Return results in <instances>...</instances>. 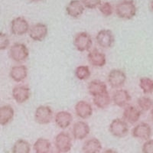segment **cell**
<instances>
[{"label":"cell","instance_id":"cell-12","mask_svg":"<svg viewBox=\"0 0 153 153\" xmlns=\"http://www.w3.org/2000/svg\"><path fill=\"white\" fill-rule=\"evenodd\" d=\"M152 128L146 123H140L133 127L132 130V136L134 138L142 140H149L152 136Z\"/></svg>","mask_w":153,"mask_h":153},{"label":"cell","instance_id":"cell-35","mask_svg":"<svg viewBox=\"0 0 153 153\" xmlns=\"http://www.w3.org/2000/svg\"><path fill=\"white\" fill-rule=\"evenodd\" d=\"M150 117H151L152 121L153 122V107L151 109V112H150Z\"/></svg>","mask_w":153,"mask_h":153},{"label":"cell","instance_id":"cell-37","mask_svg":"<svg viewBox=\"0 0 153 153\" xmlns=\"http://www.w3.org/2000/svg\"><path fill=\"white\" fill-rule=\"evenodd\" d=\"M151 9H152V10L153 11V0L151 2Z\"/></svg>","mask_w":153,"mask_h":153},{"label":"cell","instance_id":"cell-9","mask_svg":"<svg viewBox=\"0 0 153 153\" xmlns=\"http://www.w3.org/2000/svg\"><path fill=\"white\" fill-rule=\"evenodd\" d=\"M48 33V28L44 23H36L30 27L28 35L35 42H42L46 38Z\"/></svg>","mask_w":153,"mask_h":153},{"label":"cell","instance_id":"cell-36","mask_svg":"<svg viewBox=\"0 0 153 153\" xmlns=\"http://www.w3.org/2000/svg\"><path fill=\"white\" fill-rule=\"evenodd\" d=\"M31 1H32V2H40V1H42V0H31Z\"/></svg>","mask_w":153,"mask_h":153},{"label":"cell","instance_id":"cell-25","mask_svg":"<svg viewBox=\"0 0 153 153\" xmlns=\"http://www.w3.org/2000/svg\"><path fill=\"white\" fill-rule=\"evenodd\" d=\"M111 101L112 100L110 94H109V92L100 94V95L93 97V102H94V105L101 110L107 108L111 103Z\"/></svg>","mask_w":153,"mask_h":153},{"label":"cell","instance_id":"cell-10","mask_svg":"<svg viewBox=\"0 0 153 153\" xmlns=\"http://www.w3.org/2000/svg\"><path fill=\"white\" fill-rule=\"evenodd\" d=\"M96 41L98 45L103 48H110L115 42V37L111 30L102 29L98 31L96 36Z\"/></svg>","mask_w":153,"mask_h":153},{"label":"cell","instance_id":"cell-29","mask_svg":"<svg viewBox=\"0 0 153 153\" xmlns=\"http://www.w3.org/2000/svg\"><path fill=\"white\" fill-rule=\"evenodd\" d=\"M137 104L139 109L141 111H149L153 107V100L149 97L143 96L137 100Z\"/></svg>","mask_w":153,"mask_h":153},{"label":"cell","instance_id":"cell-30","mask_svg":"<svg viewBox=\"0 0 153 153\" xmlns=\"http://www.w3.org/2000/svg\"><path fill=\"white\" fill-rule=\"evenodd\" d=\"M99 11L105 17H109L113 13V7L110 2H105L99 5Z\"/></svg>","mask_w":153,"mask_h":153},{"label":"cell","instance_id":"cell-17","mask_svg":"<svg viewBox=\"0 0 153 153\" xmlns=\"http://www.w3.org/2000/svg\"><path fill=\"white\" fill-rule=\"evenodd\" d=\"M74 110L76 116L82 120L90 118L94 112L91 103L85 100L78 101L75 105Z\"/></svg>","mask_w":153,"mask_h":153},{"label":"cell","instance_id":"cell-15","mask_svg":"<svg viewBox=\"0 0 153 153\" xmlns=\"http://www.w3.org/2000/svg\"><path fill=\"white\" fill-rule=\"evenodd\" d=\"M87 60L92 66L96 68H102L106 64V54L97 48L89 51L87 54Z\"/></svg>","mask_w":153,"mask_h":153},{"label":"cell","instance_id":"cell-27","mask_svg":"<svg viewBox=\"0 0 153 153\" xmlns=\"http://www.w3.org/2000/svg\"><path fill=\"white\" fill-rule=\"evenodd\" d=\"M139 86L144 94H150L153 93V80L149 77H141L139 79Z\"/></svg>","mask_w":153,"mask_h":153},{"label":"cell","instance_id":"cell-14","mask_svg":"<svg viewBox=\"0 0 153 153\" xmlns=\"http://www.w3.org/2000/svg\"><path fill=\"white\" fill-rule=\"evenodd\" d=\"M91 128L88 124L84 121H77L75 123L72 128V135L76 140H83L89 136Z\"/></svg>","mask_w":153,"mask_h":153},{"label":"cell","instance_id":"cell-3","mask_svg":"<svg viewBox=\"0 0 153 153\" xmlns=\"http://www.w3.org/2000/svg\"><path fill=\"white\" fill-rule=\"evenodd\" d=\"M74 45L80 52L88 51L93 45V40L90 34L86 31H80L76 34L74 38Z\"/></svg>","mask_w":153,"mask_h":153},{"label":"cell","instance_id":"cell-28","mask_svg":"<svg viewBox=\"0 0 153 153\" xmlns=\"http://www.w3.org/2000/svg\"><path fill=\"white\" fill-rule=\"evenodd\" d=\"M74 75L78 80H86L90 78V76H91V70L87 65H80L75 69Z\"/></svg>","mask_w":153,"mask_h":153},{"label":"cell","instance_id":"cell-11","mask_svg":"<svg viewBox=\"0 0 153 153\" xmlns=\"http://www.w3.org/2000/svg\"><path fill=\"white\" fill-rule=\"evenodd\" d=\"M12 97L16 103L22 104L29 100L31 91L28 87L25 85H18L13 87L12 91Z\"/></svg>","mask_w":153,"mask_h":153},{"label":"cell","instance_id":"cell-23","mask_svg":"<svg viewBox=\"0 0 153 153\" xmlns=\"http://www.w3.org/2000/svg\"><path fill=\"white\" fill-rule=\"evenodd\" d=\"M15 110L10 105L0 106V126H6L13 120Z\"/></svg>","mask_w":153,"mask_h":153},{"label":"cell","instance_id":"cell-33","mask_svg":"<svg viewBox=\"0 0 153 153\" xmlns=\"http://www.w3.org/2000/svg\"><path fill=\"white\" fill-rule=\"evenodd\" d=\"M143 153H153V139L146 140L142 147Z\"/></svg>","mask_w":153,"mask_h":153},{"label":"cell","instance_id":"cell-4","mask_svg":"<svg viewBox=\"0 0 153 153\" xmlns=\"http://www.w3.org/2000/svg\"><path fill=\"white\" fill-rule=\"evenodd\" d=\"M109 131L116 138H123L129 133V126L123 119L117 118L110 123Z\"/></svg>","mask_w":153,"mask_h":153},{"label":"cell","instance_id":"cell-5","mask_svg":"<svg viewBox=\"0 0 153 153\" xmlns=\"http://www.w3.org/2000/svg\"><path fill=\"white\" fill-rule=\"evenodd\" d=\"M54 115L51 108L45 105H41L36 108L34 118L37 123L40 125H47L53 120Z\"/></svg>","mask_w":153,"mask_h":153},{"label":"cell","instance_id":"cell-7","mask_svg":"<svg viewBox=\"0 0 153 153\" xmlns=\"http://www.w3.org/2000/svg\"><path fill=\"white\" fill-rule=\"evenodd\" d=\"M10 29L12 35L16 36H22L28 33L30 25L25 18L17 17L12 19L11 22Z\"/></svg>","mask_w":153,"mask_h":153},{"label":"cell","instance_id":"cell-20","mask_svg":"<svg viewBox=\"0 0 153 153\" xmlns=\"http://www.w3.org/2000/svg\"><path fill=\"white\" fill-rule=\"evenodd\" d=\"M67 14L74 19H77L83 15L84 6L80 0H71L66 6Z\"/></svg>","mask_w":153,"mask_h":153},{"label":"cell","instance_id":"cell-1","mask_svg":"<svg viewBox=\"0 0 153 153\" xmlns=\"http://www.w3.org/2000/svg\"><path fill=\"white\" fill-rule=\"evenodd\" d=\"M137 8L132 0H123L116 7V13L119 18L126 20L133 19L136 15Z\"/></svg>","mask_w":153,"mask_h":153},{"label":"cell","instance_id":"cell-34","mask_svg":"<svg viewBox=\"0 0 153 153\" xmlns=\"http://www.w3.org/2000/svg\"><path fill=\"white\" fill-rule=\"evenodd\" d=\"M101 153H119L116 149H108L104 150Z\"/></svg>","mask_w":153,"mask_h":153},{"label":"cell","instance_id":"cell-21","mask_svg":"<svg viewBox=\"0 0 153 153\" xmlns=\"http://www.w3.org/2000/svg\"><path fill=\"white\" fill-rule=\"evenodd\" d=\"M102 149V143L97 138L87 139L82 146V151L84 153H100Z\"/></svg>","mask_w":153,"mask_h":153},{"label":"cell","instance_id":"cell-6","mask_svg":"<svg viewBox=\"0 0 153 153\" xmlns=\"http://www.w3.org/2000/svg\"><path fill=\"white\" fill-rule=\"evenodd\" d=\"M54 146L58 152L68 153L72 149V140L69 133L61 132L54 139Z\"/></svg>","mask_w":153,"mask_h":153},{"label":"cell","instance_id":"cell-18","mask_svg":"<svg viewBox=\"0 0 153 153\" xmlns=\"http://www.w3.org/2000/svg\"><path fill=\"white\" fill-rule=\"evenodd\" d=\"M28 68L25 65H15L11 68L9 76L13 81L16 83L24 81L28 76Z\"/></svg>","mask_w":153,"mask_h":153},{"label":"cell","instance_id":"cell-16","mask_svg":"<svg viewBox=\"0 0 153 153\" xmlns=\"http://www.w3.org/2000/svg\"><path fill=\"white\" fill-rule=\"evenodd\" d=\"M142 112L138 107L132 106V105H127L124 107L123 117L127 123L135 124L138 122L141 117Z\"/></svg>","mask_w":153,"mask_h":153},{"label":"cell","instance_id":"cell-31","mask_svg":"<svg viewBox=\"0 0 153 153\" xmlns=\"http://www.w3.org/2000/svg\"><path fill=\"white\" fill-rule=\"evenodd\" d=\"M10 40L7 34L0 32V51L6 50L9 47Z\"/></svg>","mask_w":153,"mask_h":153},{"label":"cell","instance_id":"cell-38","mask_svg":"<svg viewBox=\"0 0 153 153\" xmlns=\"http://www.w3.org/2000/svg\"><path fill=\"white\" fill-rule=\"evenodd\" d=\"M55 153H61V152H55Z\"/></svg>","mask_w":153,"mask_h":153},{"label":"cell","instance_id":"cell-26","mask_svg":"<svg viewBox=\"0 0 153 153\" xmlns=\"http://www.w3.org/2000/svg\"><path fill=\"white\" fill-rule=\"evenodd\" d=\"M12 153H30L31 145L25 139H18L12 146Z\"/></svg>","mask_w":153,"mask_h":153},{"label":"cell","instance_id":"cell-2","mask_svg":"<svg viewBox=\"0 0 153 153\" xmlns=\"http://www.w3.org/2000/svg\"><path fill=\"white\" fill-rule=\"evenodd\" d=\"M9 57L17 63H22L29 57V50L25 44L15 43L10 47L9 51Z\"/></svg>","mask_w":153,"mask_h":153},{"label":"cell","instance_id":"cell-13","mask_svg":"<svg viewBox=\"0 0 153 153\" xmlns=\"http://www.w3.org/2000/svg\"><path fill=\"white\" fill-rule=\"evenodd\" d=\"M129 93L124 89H117L113 94L111 100L114 105L118 107H126L131 101Z\"/></svg>","mask_w":153,"mask_h":153},{"label":"cell","instance_id":"cell-32","mask_svg":"<svg viewBox=\"0 0 153 153\" xmlns=\"http://www.w3.org/2000/svg\"><path fill=\"white\" fill-rule=\"evenodd\" d=\"M81 2L84 5V8L94 9L99 7V5L102 2V0H81Z\"/></svg>","mask_w":153,"mask_h":153},{"label":"cell","instance_id":"cell-24","mask_svg":"<svg viewBox=\"0 0 153 153\" xmlns=\"http://www.w3.org/2000/svg\"><path fill=\"white\" fill-rule=\"evenodd\" d=\"M51 149V143L45 138H38L33 145L35 153H49Z\"/></svg>","mask_w":153,"mask_h":153},{"label":"cell","instance_id":"cell-22","mask_svg":"<svg viewBox=\"0 0 153 153\" xmlns=\"http://www.w3.org/2000/svg\"><path fill=\"white\" fill-rule=\"evenodd\" d=\"M87 89H88L89 94H91L93 97L108 92L106 84L103 81H101L100 80H94L90 82Z\"/></svg>","mask_w":153,"mask_h":153},{"label":"cell","instance_id":"cell-19","mask_svg":"<svg viewBox=\"0 0 153 153\" xmlns=\"http://www.w3.org/2000/svg\"><path fill=\"white\" fill-rule=\"evenodd\" d=\"M73 121V116L68 111L57 112L54 117V122L56 125L61 129H65L71 126Z\"/></svg>","mask_w":153,"mask_h":153},{"label":"cell","instance_id":"cell-8","mask_svg":"<svg viewBox=\"0 0 153 153\" xmlns=\"http://www.w3.org/2000/svg\"><path fill=\"white\" fill-rule=\"evenodd\" d=\"M108 84L112 88H121L126 81V74L120 69L111 70L108 74Z\"/></svg>","mask_w":153,"mask_h":153}]
</instances>
